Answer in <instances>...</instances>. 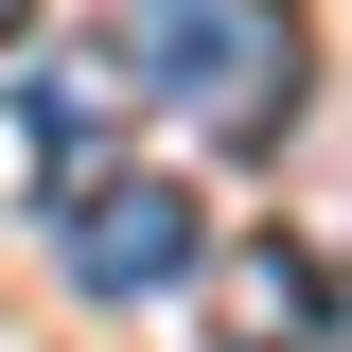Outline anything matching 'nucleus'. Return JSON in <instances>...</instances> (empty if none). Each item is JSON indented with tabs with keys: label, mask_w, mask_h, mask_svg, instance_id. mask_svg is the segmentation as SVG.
Masks as SVG:
<instances>
[{
	"label": "nucleus",
	"mask_w": 352,
	"mask_h": 352,
	"mask_svg": "<svg viewBox=\"0 0 352 352\" xmlns=\"http://www.w3.org/2000/svg\"><path fill=\"white\" fill-rule=\"evenodd\" d=\"M36 212H53V264H71V300H106V317L176 300V282L212 264V229H194V194H176L159 159H106V141L36 176Z\"/></svg>",
	"instance_id": "obj_2"
},
{
	"label": "nucleus",
	"mask_w": 352,
	"mask_h": 352,
	"mask_svg": "<svg viewBox=\"0 0 352 352\" xmlns=\"http://www.w3.org/2000/svg\"><path fill=\"white\" fill-rule=\"evenodd\" d=\"M18 18H36V0H0V36H18Z\"/></svg>",
	"instance_id": "obj_4"
},
{
	"label": "nucleus",
	"mask_w": 352,
	"mask_h": 352,
	"mask_svg": "<svg viewBox=\"0 0 352 352\" xmlns=\"http://www.w3.org/2000/svg\"><path fill=\"white\" fill-rule=\"evenodd\" d=\"M194 317H212V352H335V264L317 247H212L194 264Z\"/></svg>",
	"instance_id": "obj_3"
},
{
	"label": "nucleus",
	"mask_w": 352,
	"mask_h": 352,
	"mask_svg": "<svg viewBox=\"0 0 352 352\" xmlns=\"http://www.w3.org/2000/svg\"><path fill=\"white\" fill-rule=\"evenodd\" d=\"M106 88L194 124L212 159H264L300 124V18L282 0H106Z\"/></svg>",
	"instance_id": "obj_1"
}]
</instances>
